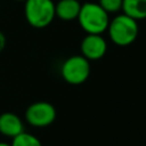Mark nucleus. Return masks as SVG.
<instances>
[{
  "label": "nucleus",
  "mask_w": 146,
  "mask_h": 146,
  "mask_svg": "<svg viewBox=\"0 0 146 146\" xmlns=\"http://www.w3.org/2000/svg\"><path fill=\"white\" fill-rule=\"evenodd\" d=\"M76 19L87 34H103L107 30L110 14H107L98 2H84L81 5Z\"/></svg>",
  "instance_id": "1"
},
{
  "label": "nucleus",
  "mask_w": 146,
  "mask_h": 146,
  "mask_svg": "<svg viewBox=\"0 0 146 146\" xmlns=\"http://www.w3.org/2000/svg\"><path fill=\"white\" fill-rule=\"evenodd\" d=\"M138 21L125 14H119L110 19L107 32L110 40L120 47H125L133 43L139 33Z\"/></svg>",
  "instance_id": "2"
},
{
  "label": "nucleus",
  "mask_w": 146,
  "mask_h": 146,
  "mask_svg": "<svg viewBox=\"0 0 146 146\" xmlns=\"http://www.w3.org/2000/svg\"><path fill=\"white\" fill-rule=\"evenodd\" d=\"M24 14L27 23L35 29H43L55 18V2L52 0H26Z\"/></svg>",
  "instance_id": "3"
},
{
  "label": "nucleus",
  "mask_w": 146,
  "mask_h": 146,
  "mask_svg": "<svg viewBox=\"0 0 146 146\" xmlns=\"http://www.w3.org/2000/svg\"><path fill=\"white\" fill-rule=\"evenodd\" d=\"M90 62L82 55H73L64 60L60 67L62 78L70 84L78 86L86 82L90 75Z\"/></svg>",
  "instance_id": "4"
},
{
  "label": "nucleus",
  "mask_w": 146,
  "mask_h": 146,
  "mask_svg": "<svg viewBox=\"0 0 146 146\" xmlns=\"http://www.w3.org/2000/svg\"><path fill=\"white\" fill-rule=\"evenodd\" d=\"M56 119V108L48 102H35L29 105L25 111L26 122L35 128L50 125Z\"/></svg>",
  "instance_id": "5"
},
{
  "label": "nucleus",
  "mask_w": 146,
  "mask_h": 146,
  "mask_svg": "<svg viewBox=\"0 0 146 146\" xmlns=\"http://www.w3.org/2000/svg\"><path fill=\"white\" fill-rule=\"evenodd\" d=\"M81 55L89 62L104 57L107 50V42L102 34H87L80 44Z\"/></svg>",
  "instance_id": "6"
},
{
  "label": "nucleus",
  "mask_w": 146,
  "mask_h": 146,
  "mask_svg": "<svg viewBox=\"0 0 146 146\" xmlns=\"http://www.w3.org/2000/svg\"><path fill=\"white\" fill-rule=\"evenodd\" d=\"M23 131L24 124L17 114L13 112H5L0 114V133L2 136L14 138Z\"/></svg>",
  "instance_id": "7"
},
{
  "label": "nucleus",
  "mask_w": 146,
  "mask_h": 146,
  "mask_svg": "<svg viewBox=\"0 0 146 146\" xmlns=\"http://www.w3.org/2000/svg\"><path fill=\"white\" fill-rule=\"evenodd\" d=\"M81 9L79 0H59L55 3V15L62 21H73L78 18Z\"/></svg>",
  "instance_id": "8"
},
{
  "label": "nucleus",
  "mask_w": 146,
  "mask_h": 146,
  "mask_svg": "<svg viewBox=\"0 0 146 146\" xmlns=\"http://www.w3.org/2000/svg\"><path fill=\"white\" fill-rule=\"evenodd\" d=\"M123 14L136 21L146 18V0H122Z\"/></svg>",
  "instance_id": "9"
},
{
  "label": "nucleus",
  "mask_w": 146,
  "mask_h": 146,
  "mask_svg": "<svg viewBox=\"0 0 146 146\" xmlns=\"http://www.w3.org/2000/svg\"><path fill=\"white\" fill-rule=\"evenodd\" d=\"M10 146H42V144L40 139L34 135L23 131L22 133L13 138Z\"/></svg>",
  "instance_id": "10"
},
{
  "label": "nucleus",
  "mask_w": 146,
  "mask_h": 146,
  "mask_svg": "<svg viewBox=\"0 0 146 146\" xmlns=\"http://www.w3.org/2000/svg\"><path fill=\"white\" fill-rule=\"evenodd\" d=\"M98 3L107 14H116L122 10V0H98Z\"/></svg>",
  "instance_id": "11"
},
{
  "label": "nucleus",
  "mask_w": 146,
  "mask_h": 146,
  "mask_svg": "<svg viewBox=\"0 0 146 146\" xmlns=\"http://www.w3.org/2000/svg\"><path fill=\"white\" fill-rule=\"evenodd\" d=\"M6 43H7V39H6V35L0 31V52L5 49L6 47Z\"/></svg>",
  "instance_id": "12"
},
{
  "label": "nucleus",
  "mask_w": 146,
  "mask_h": 146,
  "mask_svg": "<svg viewBox=\"0 0 146 146\" xmlns=\"http://www.w3.org/2000/svg\"><path fill=\"white\" fill-rule=\"evenodd\" d=\"M0 146H10V144H7V143H2V141H0Z\"/></svg>",
  "instance_id": "13"
},
{
  "label": "nucleus",
  "mask_w": 146,
  "mask_h": 146,
  "mask_svg": "<svg viewBox=\"0 0 146 146\" xmlns=\"http://www.w3.org/2000/svg\"><path fill=\"white\" fill-rule=\"evenodd\" d=\"M16 1H24V2H25L26 0H16Z\"/></svg>",
  "instance_id": "14"
}]
</instances>
